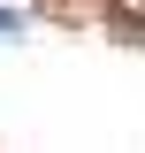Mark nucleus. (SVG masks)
<instances>
[{"label":"nucleus","instance_id":"obj_1","mask_svg":"<svg viewBox=\"0 0 145 153\" xmlns=\"http://www.w3.org/2000/svg\"><path fill=\"white\" fill-rule=\"evenodd\" d=\"M0 38H23V16H16V8H0Z\"/></svg>","mask_w":145,"mask_h":153}]
</instances>
